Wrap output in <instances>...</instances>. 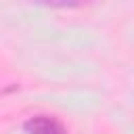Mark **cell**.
I'll list each match as a JSON object with an SVG mask.
<instances>
[{
  "label": "cell",
  "instance_id": "obj_1",
  "mask_svg": "<svg viewBox=\"0 0 134 134\" xmlns=\"http://www.w3.org/2000/svg\"><path fill=\"white\" fill-rule=\"evenodd\" d=\"M27 134H67L65 126L50 115H34L23 124Z\"/></svg>",
  "mask_w": 134,
  "mask_h": 134
}]
</instances>
